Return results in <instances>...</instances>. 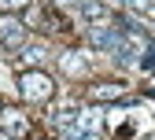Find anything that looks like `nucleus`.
<instances>
[{"label":"nucleus","instance_id":"obj_2","mask_svg":"<svg viewBox=\"0 0 155 140\" xmlns=\"http://www.w3.org/2000/svg\"><path fill=\"white\" fill-rule=\"evenodd\" d=\"M89 44H92V48H100V52H111V55H114V52L126 44V33H118V26H114V30H111V26H107V30H104V26H96V30H89Z\"/></svg>","mask_w":155,"mask_h":140},{"label":"nucleus","instance_id":"obj_5","mask_svg":"<svg viewBox=\"0 0 155 140\" xmlns=\"http://www.w3.org/2000/svg\"><path fill=\"white\" fill-rule=\"evenodd\" d=\"M59 67H63V74H70V77H81V74L89 70V55H85V52H63V55H59Z\"/></svg>","mask_w":155,"mask_h":140},{"label":"nucleus","instance_id":"obj_7","mask_svg":"<svg viewBox=\"0 0 155 140\" xmlns=\"http://www.w3.org/2000/svg\"><path fill=\"white\" fill-rule=\"evenodd\" d=\"M48 59V48L45 44H33V48H22V63L30 67V70H37V63H45Z\"/></svg>","mask_w":155,"mask_h":140},{"label":"nucleus","instance_id":"obj_3","mask_svg":"<svg viewBox=\"0 0 155 140\" xmlns=\"http://www.w3.org/2000/svg\"><path fill=\"white\" fill-rule=\"evenodd\" d=\"M0 129H4L11 140H22L30 133V118L22 111H15V107H4V111H0Z\"/></svg>","mask_w":155,"mask_h":140},{"label":"nucleus","instance_id":"obj_1","mask_svg":"<svg viewBox=\"0 0 155 140\" xmlns=\"http://www.w3.org/2000/svg\"><path fill=\"white\" fill-rule=\"evenodd\" d=\"M18 92L26 99H33V103H41V99H48L55 92V81L48 74H41V70H22L18 74Z\"/></svg>","mask_w":155,"mask_h":140},{"label":"nucleus","instance_id":"obj_9","mask_svg":"<svg viewBox=\"0 0 155 140\" xmlns=\"http://www.w3.org/2000/svg\"><path fill=\"white\" fill-rule=\"evenodd\" d=\"M26 8H33V0H0V11H4V15H15V11H26Z\"/></svg>","mask_w":155,"mask_h":140},{"label":"nucleus","instance_id":"obj_10","mask_svg":"<svg viewBox=\"0 0 155 140\" xmlns=\"http://www.w3.org/2000/svg\"><path fill=\"white\" fill-rule=\"evenodd\" d=\"M140 70H155V41H148V48L140 52V63H137Z\"/></svg>","mask_w":155,"mask_h":140},{"label":"nucleus","instance_id":"obj_6","mask_svg":"<svg viewBox=\"0 0 155 140\" xmlns=\"http://www.w3.org/2000/svg\"><path fill=\"white\" fill-rule=\"evenodd\" d=\"M78 8H81V15L92 18V22H104L107 18V8L100 4V0H78Z\"/></svg>","mask_w":155,"mask_h":140},{"label":"nucleus","instance_id":"obj_13","mask_svg":"<svg viewBox=\"0 0 155 140\" xmlns=\"http://www.w3.org/2000/svg\"><path fill=\"white\" fill-rule=\"evenodd\" d=\"M0 111H4V107H0Z\"/></svg>","mask_w":155,"mask_h":140},{"label":"nucleus","instance_id":"obj_8","mask_svg":"<svg viewBox=\"0 0 155 140\" xmlns=\"http://www.w3.org/2000/svg\"><path fill=\"white\" fill-rule=\"evenodd\" d=\"M122 85H96L92 89V99H122Z\"/></svg>","mask_w":155,"mask_h":140},{"label":"nucleus","instance_id":"obj_12","mask_svg":"<svg viewBox=\"0 0 155 140\" xmlns=\"http://www.w3.org/2000/svg\"><path fill=\"white\" fill-rule=\"evenodd\" d=\"M148 140H155V136H148Z\"/></svg>","mask_w":155,"mask_h":140},{"label":"nucleus","instance_id":"obj_4","mask_svg":"<svg viewBox=\"0 0 155 140\" xmlns=\"http://www.w3.org/2000/svg\"><path fill=\"white\" fill-rule=\"evenodd\" d=\"M26 33H30V30L18 22L15 15H0V37H4L8 48H22V44H26Z\"/></svg>","mask_w":155,"mask_h":140},{"label":"nucleus","instance_id":"obj_11","mask_svg":"<svg viewBox=\"0 0 155 140\" xmlns=\"http://www.w3.org/2000/svg\"><path fill=\"white\" fill-rule=\"evenodd\" d=\"M129 8H137V11H144V8H151V0H126Z\"/></svg>","mask_w":155,"mask_h":140}]
</instances>
